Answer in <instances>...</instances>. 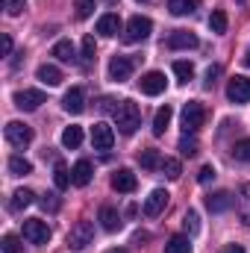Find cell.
Wrapping results in <instances>:
<instances>
[{
  "label": "cell",
  "instance_id": "cell-1",
  "mask_svg": "<svg viewBox=\"0 0 250 253\" xmlns=\"http://www.w3.org/2000/svg\"><path fill=\"white\" fill-rule=\"evenodd\" d=\"M112 112H115V124H118V129H121L124 135H132V132L141 126V109H138V103H132V100H121Z\"/></svg>",
  "mask_w": 250,
  "mask_h": 253
},
{
  "label": "cell",
  "instance_id": "cell-2",
  "mask_svg": "<svg viewBox=\"0 0 250 253\" xmlns=\"http://www.w3.org/2000/svg\"><path fill=\"white\" fill-rule=\"evenodd\" d=\"M94 239V224L91 221H77L68 233V248L71 251H85Z\"/></svg>",
  "mask_w": 250,
  "mask_h": 253
},
{
  "label": "cell",
  "instance_id": "cell-3",
  "mask_svg": "<svg viewBox=\"0 0 250 253\" xmlns=\"http://www.w3.org/2000/svg\"><path fill=\"white\" fill-rule=\"evenodd\" d=\"M203 124H206V106L197 103V100H188L186 106H183V129L194 135Z\"/></svg>",
  "mask_w": 250,
  "mask_h": 253
},
{
  "label": "cell",
  "instance_id": "cell-4",
  "mask_svg": "<svg viewBox=\"0 0 250 253\" xmlns=\"http://www.w3.org/2000/svg\"><path fill=\"white\" fill-rule=\"evenodd\" d=\"M150 30H153V21H150V18H144V15H132L129 24H126L124 42H129V44L144 42V39H150Z\"/></svg>",
  "mask_w": 250,
  "mask_h": 253
},
{
  "label": "cell",
  "instance_id": "cell-5",
  "mask_svg": "<svg viewBox=\"0 0 250 253\" xmlns=\"http://www.w3.org/2000/svg\"><path fill=\"white\" fill-rule=\"evenodd\" d=\"M24 239H27L30 245H47V242H50V227H47V221L27 218V221H24Z\"/></svg>",
  "mask_w": 250,
  "mask_h": 253
},
{
  "label": "cell",
  "instance_id": "cell-6",
  "mask_svg": "<svg viewBox=\"0 0 250 253\" xmlns=\"http://www.w3.org/2000/svg\"><path fill=\"white\" fill-rule=\"evenodd\" d=\"M3 132H6V141H9L12 147H27V144L33 141V129L27 124H21V121H9Z\"/></svg>",
  "mask_w": 250,
  "mask_h": 253
},
{
  "label": "cell",
  "instance_id": "cell-7",
  "mask_svg": "<svg viewBox=\"0 0 250 253\" xmlns=\"http://www.w3.org/2000/svg\"><path fill=\"white\" fill-rule=\"evenodd\" d=\"M227 97H230L233 103H250V80L248 77H242V74L230 77V83H227Z\"/></svg>",
  "mask_w": 250,
  "mask_h": 253
},
{
  "label": "cell",
  "instance_id": "cell-8",
  "mask_svg": "<svg viewBox=\"0 0 250 253\" xmlns=\"http://www.w3.org/2000/svg\"><path fill=\"white\" fill-rule=\"evenodd\" d=\"M165 85H168V80H165V74H162V71H147V74L138 80V88H141L144 94H150V97L162 94V91H165Z\"/></svg>",
  "mask_w": 250,
  "mask_h": 253
},
{
  "label": "cell",
  "instance_id": "cell-9",
  "mask_svg": "<svg viewBox=\"0 0 250 253\" xmlns=\"http://www.w3.org/2000/svg\"><path fill=\"white\" fill-rule=\"evenodd\" d=\"M42 103H44V91H39V88L15 91V106H18L21 112H33V109H39Z\"/></svg>",
  "mask_w": 250,
  "mask_h": 253
},
{
  "label": "cell",
  "instance_id": "cell-10",
  "mask_svg": "<svg viewBox=\"0 0 250 253\" xmlns=\"http://www.w3.org/2000/svg\"><path fill=\"white\" fill-rule=\"evenodd\" d=\"M91 144H94V150H112V144H115V129L109 124H94L91 126Z\"/></svg>",
  "mask_w": 250,
  "mask_h": 253
},
{
  "label": "cell",
  "instance_id": "cell-11",
  "mask_svg": "<svg viewBox=\"0 0 250 253\" xmlns=\"http://www.w3.org/2000/svg\"><path fill=\"white\" fill-rule=\"evenodd\" d=\"M168 191L165 189H153L147 194V200H144V215L147 218H156V215H162L165 212V206H168Z\"/></svg>",
  "mask_w": 250,
  "mask_h": 253
},
{
  "label": "cell",
  "instance_id": "cell-12",
  "mask_svg": "<svg viewBox=\"0 0 250 253\" xmlns=\"http://www.w3.org/2000/svg\"><path fill=\"white\" fill-rule=\"evenodd\" d=\"M62 109H65V112H71V115H80V112L85 109V91H83L80 85H74V88H68V91H65Z\"/></svg>",
  "mask_w": 250,
  "mask_h": 253
},
{
  "label": "cell",
  "instance_id": "cell-13",
  "mask_svg": "<svg viewBox=\"0 0 250 253\" xmlns=\"http://www.w3.org/2000/svg\"><path fill=\"white\" fill-rule=\"evenodd\" d=\"M171 50H191V47H197L200 42H197V36L194 33H188V30H174L171 36H168V42H165Z\"/></svg>",
  "mask_w": 250,
  "mask_h": 253
},
{
  "label": "cell",
  "instance_id": "cell-14",
  "mask_svg": "<svg viewBox=\"0 0 250 253\" xmlns=\"http://www.w3.org/2000/svg\"><path fill=\"white\" fill-rule=\"evenodd\" d=\"M129 74H132V59L129 56H112L109 59V80L124 83V80H129Z\"/></svg>",
  "mask_w": 250,
  "mask_h": 253
},
{
  "label": "cell",
  "instance_id": "cell-15",
  "mask_svg": "<svg viewBox=\"0 0 250 253\" xmlns=\"http://www.w3.org/2000/svg\"><path fill=\"white\" fill-rule=\"evenodd\" d=\"M91 174H94L91 162H88V159H80V162L71 168V183H74L77 189H83V186H88V183H91Z\"/></svg>",
  "mask_w": 250,
  "mask_h": 253
},
{
  "label": "cell",
  "instance_id": "cell-16",
  "mask_svg": "<svg viewBox=\"0 0 250 253\" xmlns=\"http://www.w3.org/2000/svg\"><path fill=\"white\" fill-rule=\"evenodd\" d=\"M135 186H138V180H135V174H132V171L121 168V171H115V174H112V189H115V191L129 194V191H135Z\"/></svg>",
  "mask_w": 250,
  "mask_h": 253
},
{
  "label": "cell",
  "instance_id": "cell-17",
  "mask_svg": "<svg viewBox=\"0 0 250 253\" xmlns=\"http://www.w3.org/2000/svg\"><path fill=\"white\" fill-rule=\"evenodd\" d=\"M97 33H100V36H106V39L118 36V33H121V18H118L115 12L100 15V21H97Z\"/></svg>",
  "mask_w": 250,
  "mask_h": 253
},
{
  "label": "cell",
  "instance_id": "cell-18",
  "mask_svg": "<svg viewBox=\"0 0 250 253\" xmlns=\"http://www.w3.org/2000/svg\"><path fill=\"white\" fill-rule=\"evenodd\" d=\"M206 209L209 212H227L233 206V194L230 191H215V194H206Z\"/></svg>",
  "mask_w": 250,
  "mask_h": 253
},
{
  "label": "cell",
  "instance_id": "cell-19",
  "mask_svg": "<svg viewBox=\"0 0 250 253\" xmlns=\"http://www.w3.org/2000/svg\"><path fill=\"white\" fill-rule=\"evenodd\" d=\"M36 200V194L30 189H18V191H12V197H9V212H24L30 203Z\"/></svg>",
  "mask_w": 250,
  "mask_h": 253
},
{
  "label": "cell",
  "instance_id": "cell-20",
  "mask_svg": "<svg viewBox=\"0 0 250 253\" xmlns=\"http://www.w3.org/2000/svg\"><path fill=\"white\" fill-rule=\"evenodd\" d=\"M36 77H39V80H42L44 85H59V83L65 80V77H62V71H59L56 65H47V62H44V65H39Z\"/></svg>",
  "mask_w": 250,
  "mask_h": 253
},
{
  "label": "cell",
  "instance_id": "cell-21",
  "mask_svg": "<svg viewBox=\"0 0 250 253\" xmlns=\"http://www.w3.org/2000/svg\"><path fill=\"white\" fill-rule=\"evenodd\" d=\"M200 9V0H168V12L183 18V15H194Z\"/></svg>",
  "mask_w": 250,
  "mask_h": 253
},
{
  "label": "cell",
  "instance_id": "cell-22",
  "mask_svg": "<svg viewBox=\"0 0 250 253\" xmlns=\"http://www.w3.org/2000/svg\"><path fill=\"white\" fill-rule=\"evenodd\" d=\"M100 224H103V230H106V233H115V230H121V215H118V209H112V206H103V209H100Z\"/></svg>",
  "mask_w": 250,
  "mask_h": 253
},
{
  "label": "cell",
  "instance_id": "cell-23",
  "mask_svg": "<svg viewBox=\"0 0 250 253\" xmlns=\"http://www.w3.org/2000/svg\"><path fill=\"white\" fill-rule=\"evenodd\" d=\"M171 115H174V109L165 103L162 109H156V118H153V135H165V129L171 124Z\"/></svg>",
  "mask_w": 250,
  "mask_h": 253
},
{
  "label": "cell",
  "instance_id": "cell-24",
  "mask_svg": "<svg viewBox=\"0 0 250 253\" xmlns=\"http://www.w3.org/2000/svg\"><path fill=\"white\" fill-rule=\"evenodd\" d=\"M62 144L68 147V150H77L80 144H83V126H65L62 129Z\"/></svg>",
  "mask_w": 250,
  "mask_h": 253
},
{
  "label": "cell",
  "instance_id": "cell-25",
  "mask_svg": "<svg viewBox=\"0 0 250 253\" xmlns=\"http://www.w3.org/2000/svg\"><path fill=\"white\" fill-rule=\"evenodd\" d=\"M239 218L242 224H250V183L239 189Z\"/></svg>",
  "mask_w": 250,
  "mask_h": 253
},
{
  "label": "cell",
  "instance_id": "cell-26",
  "mask_svg": "<svg viewBox=\"0 0 250 253\" xmlns=\"http://www.w3.org/2000/svg\"><path fill=\"white\" fill-rule=\"evenodd\" d=\"M138 165L141 168H147V171H153V168H162V156H159V150H141L138 153Z\"/></svg>",
  "mask_w": 250,
  "mask_h": 253
},
{
  "label": "cell",
  "instance_id": "cell-27",
  "mask_svg": "<svg viewBox=\"0 0 250 253\" xmlns=\"http://www.w3.org/2000/svg\"><path fill=\"white\" fill-rule=\"evenodd\" d=\"M53 56H56L59 62H74V56H77V53H74V44H71L68 39L56 42V44H53Z\"/></svg>",
  "mask_w": 250,
  "mask_h": 253
},
{
  "label": "cell",
  "instance_id": "cell-28",
  "mask_svg": "<svg viewBox=\"0 0 250 253\" xmlns=\"http://www.w3.org/2000/svg\"><path fill=\"white\" fill-rule=\"evenodd\" d=\"M165 253H191V242H188V236H171L168 245H165Z\"/></svg>",
  "mask_w": 250,
  "mask_h": 253
},
{
  "label": "cell",
  "instance_id": "cell-29",
  "mask_svg": "<svg viewBox=\"0 0 250 253\" xmlns=\"http://www.w3.org/2000/svg\"><path fill=\"white\" fill-rule=\"evenodd\" d=\"M209 30L218 33V36L227 33V12H224V9H215V12L209 15Z\"/></svg>",
  "mask_w": 250,
  "mask_h": 253
},
{
  "label": "cell",
  "instance_id": "cell-30",
  "mask_svg": "<svg viewBox=\"0 0 250 253\" xmlns=\"http://www.w3.org/2000/svg\"><path fill=\"white\" fill-rule=\"evenodd\" d=\"M30 171H33V165H30L24 156H12V159H9V174H12V177H24V174H30Z\"/></svg>",
  "mask_w": 250,
  "mask_h": 253
},
{
  "label": "cell",
  "instance_id": "cell-31",
  "mask_svg": "<svg viewBox=\"0 0 250 253\" xmlns=\"http://www.w3.org/2000/svg\"><path fill=\"white\" fill-rule=\"evenodd\" d=\"M53 183H56V189L59 191L71 186V171L65 168V162H56V168H53Z\"/></svg>",
  "mask_w": 250,
  "mask_h": 253
},
{
  "label": "cell",
  "instance_id": "cell-32",
  "mask_svg": "<svg viewBox=\"0 0 250 253\" xmlns=\"http://www.w3.org/2000/svg\"><path fill=\"white\" fill-rule=\"evenodd\" d=\"M174 74H177L180 83H188V80L194 77V65L186 62V59H177V62H174Z\"/></svg>",
  "mask_w": 250,
  "mask_h": 253
},
{
  "label": "cell",
  "instance_id": "cell-33",
  "mask_svg": "<svg viewBox=\"0 0 250 253\" xmlns=\"http://www.w3.org/2000/svg\"><path fill=\"white\" fill-rule=\"evenodd\" d=\"M183 227H186L188 236H197V233H200V218H197L194 209H188L186 215H183Z\"/></svg>",
  "mask_w": 250,
  "mask_h": 253
},
{
  "label": "cell",
  "instance_id": "cell-34",
  "mask_svg": "<svg viewBox=\"0 0 250 253\" xmlns=\"http://www.w3.org/2000/svg\"><path fill=\"white\" fill-rule=\"evenodd\" d=\"M180 153H183V156H186V159H191V156H197V138H194V135H183V138H180Z\"/></svg>",
  "mask_w": 250,
  "mask_h": 253
},
{
  "label": "cell",
  "instance_id": "cell-35",
  "mask_svg": "<svg viewBox=\"0 0 250 253\" xmlns=\"http://www.w3.org/2000/svg\"><path fill=\"white\" fill-rule=\"evenodd\" d=\"M233 156L239 162H250V138H242V141L233 144Z\"/></svg>",
  "mask_w": 250,
  "mask_h": 253
},
{
  "label": "cell",
  "instance_id": "cell-36",
  "mask_svg": "<svg viewBox=\"0 0 250 253\" xmlns=\"http://www.w3.org/2000/svg\"><path fill=\"white\" fill-rule=\"evenodd\" d=\"M162 171H165L168 180H180V174H183V168H180L177 159H162Z\"/></svg>",
  "mask_w": 250,
  "mask_h": 253
},
{
  "label": "cell",
  "instance_id": "cell-37",
  "mask_svg": "<svg viewBox=\"0 0 250 253\" xmlns=\"http://www.w3.org/2000/svg\"><path fill=\"white\" fill-rule=\"evenodd\" d=\"M42 209H47V212H59V206H62V200H59V194H53V191H47V194H42Z\"/></svg>",
  "mask_w": 250,
  "mask_h": 253
},
{
  "label": "cell",
  "instance_id": "cell-38",
  "mask_svg": "<svg viewBox=\"0 0 250 253\" xmlns=\"http://www.w3.org/2000/svg\"><path fill=\"white\" fill-rule=\"evenodd\" d=\"M0 248H3V253H21V242H18V236L6 233L3 242H0Z\"/></svg>",
  "mask_w": 250,
  "mask_h": 253
},
{
  "label": "cell",
  "instance_id": "cell-39",
  "mask_svg": "<svg viewBox=\"0 0 250 253\" xmlns=\"http://www.w3.org/2000/svg\"><path fill=\"white\" fill-rule=\"evenodd\" d=\"M74 9H77V18H88L94 12V0H74Z\"/></svg>",
  "mask_w": 250,
  "mask_h": 253
},
{
  "label": "cell",
  "instance_id": "cell-40",
  "mask_svg": "<svg viewBox=\"0 0 250 253\" xmlns=\"http://www.w3.org/2000/svg\"><path fill=\"white\" fill-rule=\"evenodd\" d=\"M3 9H6V15L15 18V15H21V12L27 9V3H24V0H3Z\"/></svg>",
  "mask_w": 250,
  "mask_h": 253
},
{
  "label": "cell",
  "instance_id": "cell-41",
  "mask_svg": "<svg viewBox=\"0 0 250 253\" xmlns=\"http://www.w3.org/2000/svg\"><path fill=\"white\" fill-rule=\"evenodd\" d=\"M83 59H85V62H91V59H94V39H91V36H85V39H83Z\"/></svg>",
  "mask_w": 250,
  "mask_h": 253
},
{
  "label": "cell",
  "instance_id": "cell-42",
  "mask_svg": "<svg viewBox=\"0 0 250 253\" xmlns=\"http://www.w3.org/2000/svg\"><path fill=\"white\" fill-rule=\"evenodd\" d=\"M212 180H215V168H212V165H203L200 174H197V183L206 186V183H212Z\"/></svg>",
  "mask_w": 250,
  "mask_h": 253
},
{
  "label": "cell",
  "instance_id": "cell-43",
  "mask_svg": "<svg viewBox=\"0 0 250 253\" xmlns=\"http://www.w3.org/2000/svg\"><path fill=\"white\" fill-rule=\"evenodd\" d=\"M218 74H221V68H218V65H212V68L206 71V88H212V85H215V77H218Z\"/></svg>",
  "mask_w": 250,
  "mask_h": 253
},
{
  "label": "cell",
  "instance_id": "cell-44",
  "mask_svg": "<svg viewBox=\"0 0 250 253\" xmlns=\"http://www.w3.org/2000/svg\"><path fill=\"white\" fill-rule=\"evenodd\" d=\"M0 47H3V56H9L12 53V36H3V44Z\"/></svg>",
  "mask_w": 250,
  "mask_h": 253
},
{
  "label": "cell",
  "instance_id": "cell-45",
  "mask_svg": "<svg viewBox=\"0 0 250 253\" xmlns=\"http://www.w3.org/2000/svg\"><path fill=\"white\" fill-rule=\"evenodd\" d=\"M221 253H245V248H242V245H227Z\"/></svg>",
  "mask_w": 250,
  "mask_h": 253
},
{
  "label": "cell",
  "instance_id": "cell-46",
  "mask_svg": "<svg viewBox=\"0 0 250 253\" xmlns=\"http://www.w3.org/2000/svg\"><path fill=\"white\" fill-rule=\"evenodd\" d=\"M245 65L250 68V47H248V53H245Z\"/></svg>",
  "mask_w": 250,
  "mask_h": 253
},
{
  "label": "cell",
  "instance_id": "cell-47",
  "mask_svg": "<svg viewBox=\"0 0 250 253\" xmlns=\"http://www.w3.org/2000/svg\"><path fill=\"white\" fill-rule=\"evenodd\" d=\"M109 253H126V251H109Z\"/></svg>",
  "mask_w": 250,
  "mask_h": 253
},
{
  "label": "cell",
  "instance_id": "cell-48",
  "mask_svg": "<svg viewBox=\"0 0 250 253\" xmlns=\"http://www.w3.org/2000/svg\"><path fill=\"white\" fill-rule=\"evenodd\" d=\"M109 3H115V0H109Z\"/></svg>",
  "mask_w": 250,
  "mask_h": 253
},
{
  "label": "cell",
  "instance_id": "cell-49",
  "mask_svg": "<svg viewBox=\"0 0 250 253\" xmlns=\"http://www.w3.org/2000/svg\"><path fill=\"white\" fill-rule=\"evenodd\" d=\"M138 3H141V0H138Z\"/></svg>",
  "mask_w": 250,
  "mask_h": 253
}]
</instances>
